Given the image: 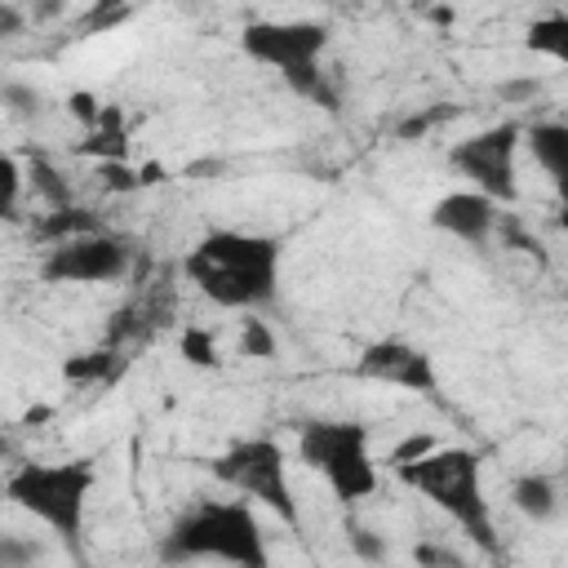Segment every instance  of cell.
<instances>
[{
	"instance_id": "15",
	"label": "cell",
	"mask_w": 568,
	"mask_h": 568,
	"mask_svg": "<svg viewBox=\"0 0 568 568\" xmlns=\"http://www.w3.org/2000/svg\"><path fill=\"white\" fill-rule=\"evenodd\" d=\"M120 373H124V355H115V351H84L62 364V377H71V382H115Z\"/></svg>"
},
{
	"instance_id": "9",
	"label": "cell",
	"mask_w": 568,
	"mask_h": 568,
	"mask_svg": "<svg viewBox=\"0 0 568 568\" xmlns=\"http://www.w3.org/2000/svg\"><path fill=\"white\" fill-rule=\"evenodd\" d=\"M129 266H133L129 240L111 231H93V235L49 244V253L40 257V280L44 284H111V280H124Z\"/></svg>"
},
{
	"instance_id": "16",
	"label": "cell",
	"mask_w": 568,
	"mask_h": 568,
	"mask_svg": "<svg viewBox=\"0 0 568 568\" xmlns=\"http://www.w3.org/2000/svg\"><path fill=\"white\" fill-rule=\"evenodd\" d=\"M27 178H31V186H36L53 209H67V204H71V182L58 173V164H53V160L36 155V160L27 164Z\"/></svg>"
},
{
	"instance_id": "24",
	"label": "cell",
	"mask_w": 568,
	"mask_h": 568,
	"mask_svg": "<svg viewBox=\"0 0 568 568\" xmlns=\"http://www.w3.org/2000/svg\"><path fill=\"white\" fill-rule=\"evenodd\" d=\"M564 36H568V18L564 13H546L541 22H532V31H528V44L532 49H541V53H564Z\"/></svg>"
},
{
	"instance_id": "1",
	"label": "cell",
	"mask_w": 568,
	"mask_h": 568,
	"mask_svg": "<svg viewBox=\"0 0 568 568\" xmlns=\"http://www.w3.org/2000/svg\"><path fill=\"white\" fill-rule=\"evenodd\" d=\"M280 262H284V248L275 235L213 226L186 248L182 271L200 288V297H209L217 311L253 315L257 306L275 302Z\"/></svg>"
},
{
	"instance_id": "12",
	"label": "cell",
	"mask_w": 568,
	"mask_h": 568,
	"mask_svg": "<svg viewBox=\"0 0 568 568\" xmlns=\"http://www.w3.org/2000/svg\"><path fill=\"white\" fill-rule=\"evenodd\" d=\"M510 501H515V510H519L524 519L550 524V519L559 515V479L546 475V470H528V475H519V479L510 484Z\"/></svg>"
},
{
	"instance_id": "17",
	"label": "cell",
	"mask_w": 568,
	"mask_h": 568,
	"mask_svg": "<svg viewBox=\"0 0 568 568\" xmlns=\"http://www.w3.org/2000/svg\"><path fill=\"white\" fill-rule=\"evenodd\" d=\"M0 106L13 115V120H36L44 111V93L27 80H0Z\"/></svg>"
},
{
	"instance_id": "22",
	"label": "cell",
	"mask_w": 568,
	"mask_h": 568,
	"mask_svg": "<svg viewBox=\"0 0 568 568\" xmlns=\"http://www.w3.org/2000/svg\"><path fill=\"white\" fill-rule=\"evenodd\" d=\"M18 200H22V169L9 151H0V222L18 217Z\"/></svg>"
},
{
	"instance_id": "26",
	"label": "cell",
	"mask_w": 568,
	"mask_h": 568,
	"mask_svg": "<svg viewBox=\"0 0 568 568\" xmlns=\"http://www.w3.org/2000/svg\"><path fill=\"white\" fill-rule=\"evenodd\" d=\"M430 448H435V435H426V430H417V435H408L404 444H395L386 462H390V470H395V466H404V462H417V457H426Z\"/></svg>"
},
{
	"instance_id": "2",
	"label": "cell",
	"mask_w": 568,
	"mask_h": 568,
	"mask_svg": "<svg viewBox=\"0 0 568 568\" xmlns=\"http://www.w3.org/2000/svg\"><path fill=\"white\" fill-rule=\"evenodd\" d=\"M160 559L169 564H191V559H213L231 568H271L266 532L257 524V510L244 497H222V501H200L182 510L169 532L160 537Z\"/></svg>"
},
{
	"instance_id": "7",
	"label": "cell",
	"mask_w": 568,
	"mask_h": 568,
	"mask_svg": "<svg viewBox=\"0 0 568 568\" xmlns=\"http://www.w3.org/2000/svg\"><path fill=\"white\" fill-rule=\"evenodd\" d=\"M209 466H213V479L226 484L235 497H244L248 506H266L293 532L302 528V510H297V497H293V484H288L284 448L275 439H266V435L240 439L226 453H217Z\"/></svg>"
},
{
	"instance_id": "11",
	"label": "cell",
	"mask_w": 568,
	"mask_h": 568,
	"mask_svg": "<svg viewBox=\"0 0 568 568\" xmlns=\"http://www.w3.org/2000/svg\"><path fill=\"white\" fill-rule=\"evenodd\" d=\"M497 217H501V209L493 200H484L479 191H466V186L448 191V195H439L430 204V226L453 235V240H462V244H470V248H484L493 240Z\"/></svg>"
},
{
	"instance_id": "4",
	"label": "cell",
	"mask_w": 568,
	"mask_h": 568,
	"mask_svg": "<svg viewBox=\"0 0 568 568\" xmlns=\"http://www.w3.org/2000/svg\"><path fill=\"white\" fill-rule=\"evenodd\" d=\"M98 484V470L89 457H67V462H13L4 475V497L27 510L36 524H44L62 546H80L84 532V510L89 493Z\"/></svg>"
},
{
	"instance_id": "14",
	"label": "cell",
	"mask_w": 568,
	"mask_h": 568,
	"mask_svg": "<svg viewBox=\"0 0 568 568\" xmlns=\"http://www.w3.org/2000/svg\"><path fill=\"white\" fill-rule=\"evenodd\" d=\"M102 231L98 213L93 209H80V204H67V209H53L49 217L36 222V240L44 244H62V240H75V235H93Z\"/></svg>"
},
{
	"instance_id": "3",
	"label": "cell",
	"mask_w": 568,
	"mask_h": 568,
	"mask_svg": "<svg viewBox=\"0 0 568 568\" xmlns=\"http://www.w3.org/2000/svg\"><path fill=\"white\" fill-rule=\"evenodd\" d=\"M399 484L422 493L435 510H444L484 555H497V528H493V501L484 497V457L475 448H430L417 462L395 466Z\"/></svg>"
},
{
	"instance_id": "27",
	"label": "cell",
	"mask_w": 568,
	"mask_h": 568,
	"mask_svg": "<svg viewBox=\"0 0 568 568\" xmlns=\"http://www.w3.org/2000/svg\"><path fill=\"white\" fill-rule=\"evenodd\" d=\"M133 9L129 4H93L84 18H80V27L84 31H106V27H115V22H124Z\"/></svg>"
},
{
	"instance_id": "29",
	"label": "cell",
	"mask_w": 568,
	"mask_h": 568,
	"mask_svg": "<svg viewBox=\"0 0 568 568\" xmlns=\"http://www.w3.org/2000/svg\"><path fill=\"white\" fill-rule=\"evenodd\" d=\"M106 178L111 191H138V169H124V164H102L98 169Z\"/></svg>"
},
{
	"instance_id": "10",
	"label": "cell",
	"mask_w": 568,
	"mask_h": 568,
	"mask_svg": "<svg viewBox=\"0 0 568 568\" xmlns=\"http://www.w3.org/2000/svg\"><path fill=\"white\" fill-rule=\"evenodd\" d=\"M355 373L368 377V382H386V386H404V390H422V395H435L439 390V377H435V364L426 351L399 342V337H382V342H368L364 355L355 359Z\"/></svg>"
},
{
	"instance_id": "8",
	"label": "cell",
	"mask_w": 568,
	"mask_h": 568,
	"mask_svg": "<svg viewBox=\"0 0 568 568\" xmlns=\"http://www.w3.org/2000/svg\"><path fill=\"white\" fill-rule=\"evenodd\" d=\"M519 138H524V124H515V120L488 124V129H479V133H470V138L448 146V169L470 182L466 191H479L497 209L515 204L519 200V182H515Z\"/></svg>"
},
{
	"instance_id": "32",
	"label": "cell",
	"mask_w": 568,
	"mask_h": 568,
	"mask_svg": "<svg viewBox=\"0 0 568 568\" xmlns=\"http://www.w3.org/2000/svg\"><path fill=\"white\" fill-rule=\"evenodd\" d=\"M0 462H18V448H13V439H9L4 426H0Z\"/></svg>"
},
{
	"instance_id": "31",
	"label": "cell",
	"mask_w": 568,
	"mask_h": 568,
	"mask_svg": "<svg viewBox=\"0 0 568 568\" xmlns=\"http://www.w3.org/2000/svg\"><path fill=\"white\" fill-rule=\"evenodd\" d=\"M22 27H27L22 9H13V4H0V40H4V36H18Z\"/></svg>"
},
{
	"instance_id": "19",
	"label": "cell",
	"mask_w": 568,
	"mask_h": 568,
	"mask_svg": "<svg viewBox=\"0 0 568 568\" xmlns=\"http://www.w3.org/2000/svg\"><path fill=\"white\" fill-rule=\"evenodd\" d=\"M44 541L27 532H0V568H40Z\"/></svg>"
},
{
	"instance_id": "18",
	"label": "cell",
	"mask_w": 568,
	"mask_h": 568,
	"mask_svg": "<svg viewBox=\"0 0 568 568\" xmlns=\"http://www.w3.org/2000/svg\"><path fill=\"white\" fill-rule=\"evenodd\" d=\"M462 106H453V102H439V106H422V111H408L404 120H395V138L399 142H417L422 133H430L435 124H444V120H453Z\"/></svg>"
},
{
	"instance_id": "13",
	"label": "cell",
	"mask_w": 568,
	"mask_h": 568,
	"mask_svg": "<svg viewBox=\"0 0 568 568\" xmlns=\"http://www.w3.org/2000/svg\"><path fill=\"white\" fill-rule=\"evenodd\" d=\"M524 138L532 146V160L546 169V178L555 186H564L568 182V129L559 120H537L524 129Z\"/></svg>"
},
{
	"instance_id": "21",
	"label": "cell",
	"mask_w": 568,
	"mask_h": 568,
	"mask_svg": "<svg viewBox=\"0 0 568 568\" xmlns=\"http://www.w3.org/2000/svg\"><path fill=\"white\" fill-rule=\"evenodd\" d=\"M240 355H253V359H271L275 355V333L266 328V320H257V315L240 320Z\"/></svg>"
},
{
	"instance_id": "23",
	"label": "cell",
	"mask_w": 568,
	"mask_h": 568,
	"mask_svg": "<svg viewBox=\"0 0 568 568\" xmlns=\"http://www.w3.org/2000/svg\"><path fill=\"white\" fill-rule=\"evenodd\" d=\"M493 93L506 106H532L541 98V75H506V80L493 84Z\"/></svg>"
},
{
	"instance_id": "30",
	"label": "cell",
	"mask_w": 568,
	"mask_h": 568,
	"mask_svg": "<svg viewBox=\"0 0 568 568\" xmlns=\"http://www.w3.org/2000/svg\"><path fill=\"white\" fill-rule=\"evenodd\" d=\"M67 106H71V115H75V120H84L89 129H93V124H98V115H102V106L93 102V93H71V98H67Z\"/></svg>"
},
{
	"instance_id": "6",
	"label": "cell",
	"mask_w": 568,
	"mask_h": 568,
	"mask_svg": "<svg viewBox=\"0 0 568 568\" xmlns=\"http://www.w3.org/2000/svg\"><path fill=\"white\" fill-rule=\"evenodd\" d=\"M244 53L271 71L284 75V84L311 102H324V106H337L333 89H328V75L320 71V58L328 49V27L324 22H306V18H293V22H248L244 36H240Z\"/></svg>"
},
{
	"instance_id": "28",
	"label": "cell",
	"mask_w": 568,
	"mask_h": 568,
	"mask_svg": "<svg viewBox=\"0 0 568 568\" xmlns=\"http://www.w3.org/2000/svg\"><path fill=\"white\" fill-rule=\"evenodd\" d=\"M413 559H417V568H462V559H457L453 550L435 546V541H422V546H413Z\"/></svg>"
},
{
	"instance_id": "25",
	"label": "cell",
	"mask_w": 568,
	"mask_h": 568,
	"mask_svg": "<svg viewBox=\"0 0 568 568\" xmlns=\"http://www.w3.org/2000/svg\"><path fill=\"white\" fill-rule=\"evenodd\" d=\"M346 541H351V555L364 559V564H373V568L386 559V541H382L373 528H364V524H351V528H346Z\"/></svg>"
},
{
	"instance_id": "20",
	"label": "cell",
	"mask_w": 568,
	"mask_h": 568,
	"mask_svg": "<svg viewBox=\"0 0 568 568\" xmlns=\"http://www.w3.org/2000/svg\"><path fill=\"white\" fill-rule=\"evenodd\" d=\"M178 351H182V359L195 364V368H217V342H213L209 328H182Z\"/></svg>"
},
{
	"instance_id": "5",
	"label": "cell",
	"mask_w": 568,
	"mask_h": 568,
	"mask_svg": "<svg viewBox=\"0 0 568 568\" xmlns=\"http://www.w3.org/2000/svg\"><path fill=\"white\" fill-rule=\"evenodd\" d=\"M297 457L328 484L342 506L377 493L382 475L368 453V426L355 417H311L297 426Z\"/></svg>"
}]
</instances>
